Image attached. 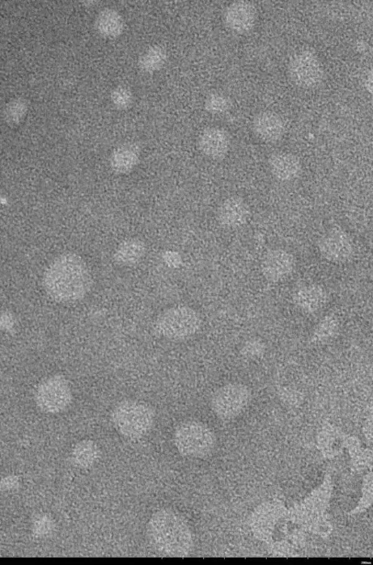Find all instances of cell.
I'll use <instances>...</instances> for the list:
<instances>
[{"label": "cell", "instance_id": "obj_1", "mask_svg": "<svg viewBox=\"0 0 373 565\" xmlns=\"http://www.w3.org/2000/svg\"><path fill=\"white\" fill-rule=\"evenodd\" d=\"M89 268L81 257L60 255L49 266L44 276V287L55 301L74 303L84 299L92 287Z\"/></svg>", "mask_w": 373, "mask_h": 565}, {"label": "cell", "instance_id": "obj_2", "mask_svg": "<svg viewBox=\"0 0 373 565\" xmlns=\"http://www.w3.org/2000/svg\"><path fill=\"white\" fill-rule=\"evenodd\" d=\"M146 537L158 555L185 558L194 548L193 533L186 520L170 510H157L146 527Z\"/></svg>", "mask_w": 373, "mask_h": 565}, {"label": "cell", "instance_id": "obj_3", "mask_svg": "<svg viewBox=\"0 0 373 565\" xmlns=\"http://www.w3.org/2000/svg\"><path fill=\"white\" fill-rule=\"evenodd\" d=\"M110 418L120 436L134 440L151 433L155 422V413L149 404L129 399L118 403L112 411Z\"/></svg>", "mask_w": 373, "mask_h": 565}, {"label": "cell", "instance_id": "obj_4", "mask_svg": "<svg viewBox=\"0 0 373 565\" xmlns=\"http://www.w3.org/2000/svg\"><path fill=\"white\" fill-rule=\"evenodd\" d=\"M173 442L179 453L190 459H203L210 455L216 447V434L206 424L187 421L175 429Z\"/></svg>", "mask_w": 373, "mask_h": 565}, {"label": "cell", "instance_id": "obj_5", "mask_svg": "<svg viewBox=\"0 0 373 565\" xmlns=\"http://www.w3.org/2000/svg\"><path fill=\"white\" fill-rule=\"evenodd\" d=\"M201 325V318L197 311L189 307L179 306L168 309L158 316L155 331L169 341L181 342L196 334Z\"/></svg>", "mask_w": 373, "mask_h": 565}, {"label": "cell", "instance_id": "obj_6", "mask_svg": "<svg viewBox=\"0 0 373 565\" xmlns=\"http://www.w3.org/2000/svg\"><path fill=\"white\" fill-rule=\"evenodd\" d=\"M252 392L242 383H229L214 392L211 409L219 419L229 420L239 416L250 403Z\"/></svg>", "mask_w": 373, "mask_h": 565}, {"label": "cell", "instance_id": "obj_7", "mask_svg": "<svg viewBox=\"0 0 373 565\" xmlns=\"http://www.w3.org/2000/svg\"><path fill=\"white\" fill-rule=\"evenodd\" d=\"M36 400L43 412L58 414L64 412L73 401L69 382L62 376H53L44 380L37 390Z\"/></svg>", "mask_w": 373, "mask_h": 565}, {"label": "cell", "instance_id": "obj_8", "mask_svg": "<svg viewBox=\"0 0 373 565\" xmlns=\"http://www.w3.org/2000/svg\"><path fill=\"white\" fill-rule=\"evenodd\" d=\"M288 75L294 84L309 89L321 84L324 71L318 55L311 51L304 50L292 56L288 64Z\"/></svg>", "mask_w": 373, "mask_h": 565}, {"label": "cell", "instance_id": "obj_9", "mask_svg": "<svg viewBox=\"0 0 373 565\" xmlns=\"http://www.w3.org/2000/svg\"><path fill=\"white\" fill-rule=\"evenodd\" d=\"M318 248L321 255L334 264L348 262L354 253L352 239L342 229H333L324 234L319 240Z\"/></svg>", "mask_w": 373, "mask_h": 565}, {"label": "cell", "instance_id": "obj_10", "mask_svg": "<svg viewBox=\"0 0 373 565\" xmlns=\"http://www.w3.org/2000/svg\"><path fill=\"white\" fill-rule=\"evenodd\" d=\"M296 267L295 258L284 249H275L266 255L262 273L271 282H279L287 279Z\"/></svg>", "mask_w": 373, "mask_h": 565}, {"label": "cell", "instance_id": "obj_11", "mask_svg": "<svg viewBox=\"0 0 373 565\" xmlns=\"http://www.w3.org/2000/svg\"><path fill=\"white\" fill-rule=\"evenodd\" d=\"M255 21V8L246 1L232 3L224 11V25L237 34L250 32L254 27Z\"/></svg>", "mask_w": 373, "mask_h": 565}, {"label": "cell", "instance_id": "obj_12", "mask_svg": "<svg viewBox=\"0 0 373 565\" xmlns=\"http://www.w3.org/2000/svg\"><path fill=\"white\" fill-rule=\"evenodd\" d=\"M198 146L200 151L211 160H222L230 151V135L221 128H208L200 134Z\"/></svg>", "mask_w": 373, "mask_h": 565}, {"label": "cell", "instance_id": "obj_13", "mask_svg": "<svg viewBox=\"0 0 373 565\" xmlns=\"http://www.w3.org/2000/svg\"><path fill=\"white\" fill-rule=\"evenodd\" d=\"M253 130L257 138L267 143L276 142L283 137L285 124L276 113H259L253 119Z\"/></svg>", "mask_w": 373, "mask_h": 565}, {"label": "cell", "instance_id": "obj_14", "mask_svg": "<svg viewBox=\"0 0 373 565\" xmlns=\"http://www.w3.org/2000/svg\"><path fill=\"white\" fill-rule=\"evenodd\" d=\"M268 166L272 175L281 182L289 183L297 179L302 171L298 158L287 152H278L271 155Z\"/></svg>", "mask_w": 373, "mask_h": 565}, {"label": "cell", "instance_id": "obj_15", "mask_svg": "<svg viewBox=\"0 0 373 565\" xmlns=\"http://www.w3.org/2000/svg\"><path fill=\"white\" fill-rule=\"evenodd\" d=\"M250 216L246 202L239 197H232L226 199L218 209L219 223L228 229L241 227Z\"/></svg>", "mask_w": 373, "mask_h": 565}, {"label": "cell", "instance_id": "obj_16", "mask_svg": "<svg viewBox=\"0 0 373 565\" xmlns=\"http://www.w3.org/2000/svg\"><path fill=\"white\" fill-rule=\"evenodd\" d=\"M326 292L318 284H305L293 294V301L303 312L312 314L321 310L326 303Z\"/></svg>", "mask_w": 373, "mask_h": 565}, {"label": "cell", "instance_id": "obj_17", "mask_svg": "<svg viewBox=\"0 0 373 565\" xmlns=\"http://www.w3.org/2000/svg\"><path fill=\"white\" fill-rule=\"evenodd\" d=\"M95 27L101 37L113 39L121 35L125 28V23L118 11L106 8L97 16Z\"/></svg>", "mask_w": 373, "mask_h": 565}, {"label": "cell", "instance_id": "obj_18", "mask_svg": "<svg viewBox=\"0 0 373 565\" xmlns=\"http://www.w3.org/2000/svg\"><path fill=\"white\" fill-rule=\"evenodd\" d=\"M140 151L132 144L121 145L112 154L110 165L112 171L118 174H128L138 166Z\"/></svg>", "mask_w": 373, "mask_h": 565}, {"label": "cell", "instance_id": "obj_19", "mask_svg": "<svg viewBox=\"0 0 373 565\" xmlns=\"http://www.w3.org/2000/svg\"><path fill=\"white\" fill-rule=\"evenodd\" d=\"M71 457L77 468L85 470L92 468L100 458V449L94 440H83L73 448Z\"/></svg>", "mask_w": 373, "mask_h": 565}, {"label": "cell", "instance_id": "obj_20", "mask_svg": "<svg viewBox=\"0 0 373 565\" xmlns=\"http://www.w3.org/2000/svg\"><path fill=\"white\" fill-rule=\"evenodd\" d=\"M146 253L144 243L138 239L122 242L114 254L116 262L123 266H133L139 263Z\"/></svg>", "mask_w": 373, "mask_h": 565}, {"label": "cell", "instance_id": "obj_21", "mask_svg": "<svg viewBox=\"0 0 373 565\" xmlns=\"http://www.w3.org/2000/svg\"><path fill=\"white\" fill-rule=\"evenodd\" d=\"M281 507L278 505L269 504L262 507L258 510L254 517L255 529L256 533L263 536L269 537L271 531L275 527L279 515L281 512Z\"/></svg>", "mask_w": 373, "mask_h": 565}, {"label": "cell", "instance_id": "obj_22", "mask_svg": "<svg viewBox=\"0 0 373 565\" xmlns=\"http://www.w3.org/2000/svg\"><path fill=\"white\" fill-rule=\"evenodd\" d=\"M167 60L166 50L155 45L146 50L142 55L138 62L140 69L146 73H153L162 69Z\"/></svg>", "mask_w": 373, "mask_h": 565}, {"label": "cell", "instance_id": "obj_23", "mask_svg": "<svg viewBox=\"0 0 373 565\" xmlns=\"http://www.w3.org/2000/svg\"><path fill=\"white\" fill-rule=\"evenodd\" d=\"M339 331V322L333 315H329L316 325L312 334V340L316 344L326 343L331 340Z\"/></svg>", "mask_w": 373, "mask_h": 565}, {"label": "cell", "instance_id": "obj_24", "mask_svg": "<svg viewBox=\"0 0 373 565\" xmlns=\"http://www.w3.org/2000/svg\"><path fill=\"white\" fill-rule=\"evenodd\" d=\"M342 435L333 427H325L320 434V447L327 456L337 454L342 447Z\"/></svg>", "mask_w": 373, "mask_h": 565}, {"label": "cell", "instance_id": "obj_25", "mask_svg": "<svg viewBox=\"0 0 373 565\" xmlns=\"http://www.w3.org/2000/svg\"><path fill=\"white\" fill-rule=\"evenodd\" d=\"M55 530L53 519L47 514H40L32 523V532L40 538H49Z\"/></svg>", "mask_w": 373, "mask_h": 565}, {"label": "cell", "instance_id": "obj_26", "mask_svg": "<svg viewBox=\"0 0 373 565\" xmlns=\"http://www.w3.org/2000/svg\"><path fill=\"white\" fill-rule=\"evenodd\" d=\"M206 110L214 115L222 114L227 112L231 106L230 99L219 93H214L209 95L205 104Z\"/></svg>", "mask_w": 373, "mask_h": 565}, {"label": "cell", "instance_id": "obj_27", "mask_svg": "<svg viewBox=\"0 0 373 565\" xmlns=\"http://www.w3.org/2000/svg\"><path fill=\"white\" fill-rule=\"evenodd\" d=\"M111 101L116 108L125 110L131 105L133 95L128 88L118 86L112 90L111 93Z\"/></svg>", "mask_w": 373, "mask_h": 565}, {"label": "cell", "instance_id": "obj_28", "mask_svg": "<svg viewBox=\"0 0 373 565\" xmlns=\"http://www.w3.org/2000/svg\"><path fill=\"white\" fill-rule=\"evenodd\" d=\"M265 352L266 346L259 339H250L246 342L242 348L243 356L248 359L255 360L261 357Z\"/></svg>", "mask_w": 373, "mask_h": 565}, {"label": "cell", "instance_id": "obj_29", "mask_svg": "<svg viewBox=\"0 0 373 565\" xmlns=\"http://www.w3.org/2000/svg\"><path fill=\"white\" fill-rule=\"evenodd\" d=\"M20 483L19 477L15 476V475H9V476L0 480V492H14L20 487Z\"/></svg>", "mask_w": 373, "mask_h": 565}, {"label": "cell", "instance_id": "obj_30", "mask_svg": "<svg viewBox=\"0 0 373 565\" xmlns=\"http://www.w3.org/2000/svg\"><path fill=\"white\" fill-rule=\"evenodd\" d=\"M164 260L168 265L172 267H178L182 263V258L179 253L173 251L166 252L164 255Z\"/></svg>", "mask_w": 373, "mask_h": 565}]
</instances>
